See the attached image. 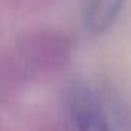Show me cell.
Returning <instances> with one entry per match:
<instances>
[{
    "instance_id": "cell-2",
    "label": "cell",
    "mask_w": 131,
    "mask_h": 131,
    "mask_svg": "<svg viewBox=\"0 0 131 131\" xmlns=\"http://www.w3.org/2000/svg\"><path fill=\"white\" fill-rule=\"evenodd\" d=\"M125 0H88L83 9V26L91 34H102L116 22Z\"/></svg>"
},
{
    "instance_id": "cell-1",
    "label": "cell",
    "mask_w": 131,
    "mask_h": 131,
    "mask_svg": "<svg viewBox=\"0 0 131 131\" xmlns=\"http://www.w3.org/2000/svg\"><path fill=\"white\" fill-rule=\"evenodd\" d=\"M67 108L73 131H122L106 96L85 82H73L67 91Z\"/></svg>"
},
{
    "instance_id": "cell-3",
    "label": "cell",
    "mask_w": 131,
    "mask_h": 131,
    "mask_svg": "<svg viewBox=\"0 0 131 131\" xmlns=\"http://www.w3.org/2000/svg\"><path fill=\"white\" fill-rule=\"evenodd\" d=\"M34 131H73V128H67L63 123L56 122V120H46V122L39 123L34 128Z\"/></svg>"
}]
</instances>
